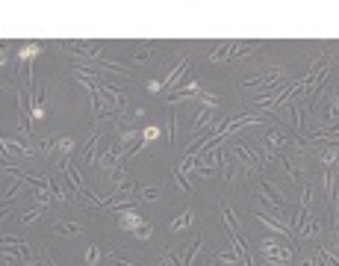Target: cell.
<instances>
[{
  "instance_id": "ac0fdd59",
  "label": "cell",
  "mask_w": 339,
  "mask_h": 266,
  "mask_svg": "<svg viewBox=\"0 0 339 266\" xmlns=\"http://www.w3.org/2000/svg\"><path fill=\"white\" fill-rule=\"evenodd\" d=\"M159 89H162V83H159V80H151V83H148V92H159Z\"/></svg>"
},
{
  "instance_id": "8992f818",
  "label": "cell",
  "mask_w": 339,
  "mask_h": 266,
  "mask_svg": "<svg viewBox=\"0 0 339 266\" xmlns=\"http://www.w3.org/2000/svg\"><path fill=\"white\" fill-rule=\"evenodd\" d=\"M192 222H195V210H192V207H186V210H183L177 219H174V222H171V231H183L186 225H192Z\"/></svg>"
},
{
  "instance_id": "6da1fadb",
  "label": "cell",
  "mask_w": 339,
  "mask_h": 266,
  "mask_svg": "<svg viewBox=\"0 0 339 266\" xmlns=\"http://www.w3.org/2000/svg\"><path fill=\"white\" fill-rule=\"evenodd\" d=\"M263 260L266 263H289L292 260V246H283L277 240H263Z\"/></svg>"
},
{
  "instance_id": "44dd1931",
  "label": "cell",
  "mask_w": 339,
  "mask_h": 266,
  "mask_svg": "<svg viewBox=\"0 0 339 266\" xmlns=\"http://www.w3.org/2000/svg\"><path fill=\"white\" fill-rule=\"evenodd\" d=\"M45 266H56V263H53V257H48V260H45Z\"/></svg>"
},
{
  "instance_id": "30bf717a",
  "label": "cell",
  "mask_w": 339,
  "mask_h": 266,
  "mask_svg": "<svg viewBox=\"0 0 339 266\" xmlns=\"http://www.w3.org/2000/svg\"><path fill=\"white\" fill-rule=\"evenodd\" d=\"M319 160H322L324 166H333V163H336V145H330V148H322Z\"/></svg>"
},
{
  "instance_id": "5b68a950",
  "label": "cell",
  "mask_w": 339,
  "mask_h": 266,
  "mask_svg": "<svg viewBox=\"0 0 339 266\" xmlns=\"http://www.w3.org/2000/svg\"><path fill=\"white\" fill-rule=\"evenodd\" d=\"M35 53H38V45L35 42H30V45H24L21 51H18V59H21V65H33V59H35Z\"/></svg>"
},
{
  "instance_id": "7a4b0ae2",
  "label": "cell",
  "mask_w": 339,
  "mask_h": 266,
  "mask_svg": "<svg viewBox=\"0 0 339 266\" xmlns=\"http://www.w3.org/2000/svg\"><path fill=\"white\" fill-rule=\"evenodd\" d=\"M51 231L56 237H77V234L83 231V225H80V222H53Z\"/></svg>"
},
{
  "instance_id": "d6986e66",
  "label": "cell",
  "mask_w": 339,
  "mask_h": 266,
  "mask_svg": "<svg viewBox=\"0 0 339 266\" xmlns=\"http://www.w3.org/2000/svg\"><path fill=\"white\" fill-rule=\"evenodd\" d=\"M6 62H9V53H6V51H3V48H0V68H3Z\"/></svg>"
},
{
  "instance_id": "4fadbf2b",
  "label": "cell",
  "mask_w": 339,
  "mask_h": 266,
  "mask_svg": "<svg viewBox=\"0 0 339 266\" xmlns=\"http://www.w3.org/2000/svg\"><path fill=\"white\" fill-rule=\"evenodd\" d=\"M139 198H142V201H148V204H151V201H156V198H159V193H156V189H153V186H145V189H142V195H139Z\"/></svg>"
},
{
  "instance_id": "5bb4252c",
  "label": "cell",
  "mask_w": 339,
  "mask_h": 266,
  "mask_svg": "<svg viewBox=\"0 0 339 266\" xmlns=\"http://www.w3.org/2000/svg\"><path fill=\"white\" fill-rule=\"evenodd\" d=\"M174 180H177V186H180L183 193H189V180H186V175H183L180 169H174Z\"/></svg>"
},
{
  "instance_id": "52a82bcc",
  "label": "cell",
  "mask_w": 339,
  "mask_h": 266,
  "mask_svg": "<svg viewBox=\"0 0 339 266\" xmlns=\"http://www.w3.org/2000/svg\"><path fill=\"white\" fill-rule=\"evenodd\" d=\"M201 246H203V237H198V240L192 243V248H189V251H183V266H195V257H198Z\"/></svg>"
},
{
  "instance_id": "ffe728a7",
  "label": "cell",
  "mask_w": 339,
  "mask_h": 266,
  "mask_svg": "<svg viewBox=\"0 0 339 266\" xmlns=\"http://www.w3.org/2000/svg\"><path fill=\"white\" fill-rule=\"evenodd\" d=\"M18 266H45V263H38V260H27V263H24V260H21Z\"/></svg>"
},
{
  "instance_id": "2e32d148",
  "label": "cell",
  "mask_w": 339,
  "mask_h": 266,
  "mask_svg": "<svg viewBox=\"0 0 339 266\" xmlns=\"http://www.w3.org/2000/svg\"><path fill=\"white\" fill-rule=\"evenodd\" d=\"M174 136H177V116L171 112V116H168V139L174 142Z\"/></svg>"
},
{
  "instance_id": "8fae6325",
  "label": "cell",
  "mask_w": 339,
  "mask_h": 266,
  "mask_svg": "<svg viewBox=\"0 0 339 266\" xmlns=\"http://www.w3.org/2000/svg\"><path fill=\"white\" fill-rule=\"evenodd\" d=\"M162 266H183V254L165 251V254H162Z\"/></svg>"
},
{
  "instance_id": "9c48e42d",
  "label": "cell",
  "mask_w": 339,
  "mask_h": 266,
  "mask_svg": "<svg viewBox=\"0 0 339 266\" xmlns=\"http://www.w3.org/2000/svg\"><path fill=\"white\" fill-rule=\"evenodd\" d=\"M41 210H45V207H38V204H35L33 210L21 213V216H18V222H24V225H30V222H35V219H38V216H41Z\"/></svg>"
},
{
  "instance_id": "3957f363",
  "label": "cell",
  "mask_w": 339,
  "mask_h": 266,
  "mask_svg": "<svg viewBox=\"0 0 339 266\" xmlns=\"http://www.w3.org/2000/svg\"><path fill=\"white\" fill-rule=\"evenodd\" d=\"M145 219H139L136 213H130V207L127 210H118V228H124V231H136L139 225H142Z\"/></svg>"
},
{
  "instance_id": "e0dca14e",
  "label": "cell",
  "mask_w": 339,
  "mask_h": 266,
  "mask_svg": "<svg viewBox=\"0 0 339 266\" xmlns=\"http://www.w3.org/2000/svg\"><path fill=\"white\" fill-rule=\"evenodd\" d=\"M148 56H151V51H148V48H142V51L130 53V59H133V62H145V59H148Z\"/></svg>"
},
{
  "instance_id": "7c38bea8",
  "label": "cell",
  "mask_w": 339,
  "mask_h": 266,
  "mask_svg": "<svg viewBox=\"0 0 339 266\" xmlns=\"http://www.w3.org/2000/svg\"><path fill=\"white\" fill-rule=\"evenodd\" d=\"M98 260H101V251H98V246H89V251H86V263L95 266Z\"/></svg>"
},
{
  "instance_id": "9a60e30c",
  "label": "cell",
  "mask_w": 339,
  "mask_h": 266,
  "mask_svg": "<svg viewBox=\"0 0 339 266\" xmlns=\"http://www.w3.org/2000/svg\"><path fill=\"white\" fill-rule=\"evenodd\" d=\"M156 136H159V130H156V127H145V133H142V142L148 145V142H153Z\"/></svg>"
},
{
  "instance_id": "277c9868",
  "label": "cell",
  "mask_w": 339,
  "mask_h": 266,
  "mask_svg": "<svg viewBox=\"0 0 339 266\" xmlns=\"http://www.w3.org/2000/svg\"><path fill=\"white\" fill-rule=\"evenodd\" d=\"M233 51H236V42H224L216 53H209V62H224V59L233 56Z\"/></svg>"
},
{
  "instance_id": "ba28073f",
  "label": "cell",
  "mask_w": 339,
  "mask_h": 266,
  "mask_svg": "<svg viewBox=\"0 0 339 266\" xmlns=\"http://www.w3.org/2000/svg\"><path fill=\"white\" fill-rule=\"evenodd\" d=\"M133 234H136V240H142V243H145V240H151V234H153V225H151V222H148V219H145V222H142V225H139V228H136Z\"/></svg>"
}]
</instances>
